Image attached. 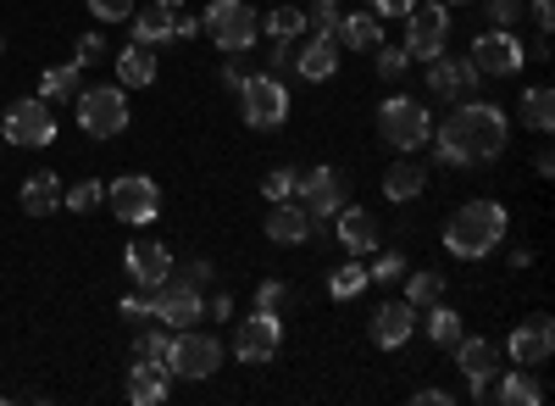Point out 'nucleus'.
Instances as JSON below:
<instances>
[{"instance_id": "obj_4", "label": "nucleus", "mask_w": 555, "mask_h": 406, "mask_svg": "<svg viewBox=\"0 0 555 406\" xmlns=\"http://www.w3.org/2000/svg\"><path fill=\"white\" fill-rule=\"evenodd\" d=\"M201 28H206V34L222 45L228 56H240V51H250V45H256L261 17H256L250 0H211V12L201 17Z\"/></svg>"}, {"instance_id": "obj_11", "label": "nucleus", "mask_w": 555, "mask_h": 406, "mask_svg": "<svg viewBox=\"0 0 555 406\" xmlns=\"http://www.w3.org/2000/svg\"><path fill=\"white\" fill-rule=\"evenodd\" d=\"M405 17H411V28H405V56L434 62L444 45H450V12H444V7H411Z\"/></svg>"}, {"instance_id": "obj_31", "label": "nucleus", "mask_w": 555, "mask_h": 406, "mask_svg": "<svg viewBox=\"0 0 555 406\" xmlns=\"http://www.w3.org/2000/svg\"><path fill=\"white\" fill-rule=\"evenodd\" d=\"M133 356H145V363H162L167 373H172V340H167V323H145V329H139L133 334Z\"/></svg>"}, {"instance_id": "obj_49", "label": "nucleus", "mask_w": 555, "mask_h": 406, "mask_svg": "<svg viewBox=\"0 0 555 406\" xmlns=\"http://www.w3.org/2000/svg\"><path fill=\"white\" fill-rule=\"evenodd\" d=\"M416 7V0H366V12H373V17H405Z\"/></svg>"}, {"instance_id": "obj_51", "label": "nucleus", "mask_w": 555, "mask_h": 406, "mask_svg": "<svg viewBox=\"0 0 555 406\" xmlns=\"http://www.w3.org/2000/svg\"><path fill=\"white\" fill-rule=\"evenodd\" d=\"M195 34H201L195 17H172V39H195Z\"/></svg>"}, {"instance_id": "obj_7", "label": "nucleus", "mask_w": 555, "mask_h": 406, "mask_svg": "<svg viewBox=\"0 0 555 406\" xmlns=\"http://www.w3.org/2000/svg\"><path fill=\"white\" fill-rule=\"evenodd\" d=\"M240 112L250 128H278L289 117V84L278 78H245L240 84Z\"/></svg>"}, {"instance_id": "obj_42", "label": "nucleus", "mask_w": 555, "mask_h": 406, "mask_svg": "<svg viewBox=\"0 0 555 406\" xmlns=\"http://www.w3.org/2000/svg\"><path fill=\"white\" fill-rule=\"evenodd\" d=\"M339 17H345L339 0H311V12H306V23H317V34H334Z\"/></svg>"}, {"instance_id": "obj_55", "label": "nucleus", "mask_w": 555, "mask_h": 406, "mask_svg": "<svg viewBox=\"0 0 555 406\" xmlns=\"http://www.w3.org/2000/svg\"><path fill=\"white\" fill-rule=\"evenodd\" d=\"M555 167V151H533V173H550Z\"/></svg>"}, {"instance_id": "obj_13", "label": "nucleus", "mask_w": 555, "mask_h": 406, "mask_svg": "<svg viewBox=\"0 0 555 406\" xmlns=\"http://www.w3.org/2000/svg\"><path fill=\"white\" fill-rule=\"evenodd\" d=\"M278 340H284V323H278V312H256V318H245L240 323V334H234V356L240 363H272L278 356Z\"/></svg>"}, {"instance_id": "obj_10", "label": "nucleus", "mask_w": 555, "mask_h": 406, "mask_svg": "<svg viewBox=\"0 0 555 406\" xmlns=\"http://www.w3.org/2000/svg\"><path fill=\"white\" fill-rule=\"evenodd\" d=\"M7 134L12 145H51L56 140V112H51V101H12V112H7Z\"/></svg>"}, {"instance_id": "obj_48", "label": "nucleus", "mask_w": 555, "mask_h": 406, "mask_svg": "<svg viewBox=\"0 0 555 406\" xmlns=\"http://www.w3.org/2000/svg\"><path fill=\"white\" fill-rule=\"evenodd\" d=\"M483 7H489V17L505 28V23H517L522 17V0H483Z\"/></svg>"}, {"instance_id": "obj_38", "label": "nucleus", "mask_w": 555, "mask_h": 406, "mask_svg": "<svg viewBox=\"0 0 555 406\" xmlns=\"http://www.w3.org/2000/svg\"><path fill=\"white\" fill-rule=\"evenodd\" d=\"M261 28H267L272 39H300V28H306V12H295V7H278L272 17H261Z\"/></svg>"}, {"instance_id": "obj_33", "label": "nucleus", "mask_w": 555, "mask_h": 406, "mask_svg": "<svg viewBox=\"0 0 555 406\" xmlns=\"http://www.w3.org/2000/svg\"><path fill=\"white\" fill-rule=\"evenodd\" d=\"M423 334L434 340V345H455L461 340V312H450V306H428V323H423Z\"/></svg>"}, {"instance_id": "obj_28", "label": "nucleus", "mask_w": 555, "mask_h": 406, "mask_svg": "<svg viewBox=\"0 0 555 406\" xmlns=\"http://www.w3.org/2000/svg\"><path fill=\"white\" fill-rule=\"evenodd\" d=\"M117 78H122V89L156 84V56H151V45H128V51L117 56Z\"/></svg>"}, {"instance_id": "obj_14", "label": "nucleus", "mask_w": 555, "mask_h": 406, "mask_svg": "<svg viewBox=\"0 0 555 406\" xmlns=\"http://www.w3.org/2000/svg\"><path fill=\"white\" fill-rule=\"evenodd\" d=\"M222 363V345L211 334H178L172 340V379H211Z\"/></svg>"}, {"instance_id": "obj_30", "label": "nucleus", "mask_w": 555, "mask_h": 406, "mask_svg": "<svg viewBox=\"0 0 555 406\" xmlns=\"http://www.w3.org/2000/svg\"><path fill=\"white\" fill-rule=\"evenodd\" d=\"M172 17H178V7H145L133 17V45H162V39H172Z\"/></svg>"}, {"instance_id": "obj_50", "label": "nucleus", "mask_w": 555, "mask_h": 406, "mask_svg": "<svg viewBox=\"0 0 555 406\" xmlns=\"http://www.w3.org/2000/svg\"><path fill=\"white\" fill-rule=\"evenodd\" d=\"M528 12H533V23H539L544 34L555 28V0H533V7H528Z\"/></svg>"}, {"instance_id": "obj_5", "label": "nucleus", "mask_w": 555, "mask_h": 406, "mask_svg": "<svg viewBox=\"0 0 555 406\" xmlns=\"http://www.w3.org/2000/svg\"><path fill=\"white\" fill-rule=\"evenodd\" d=\"M78 128L95 140H117L128 128V96L122 84H101V89H78Z\"/></svg>"}, {"instance_id": "obj_54", "label": "nucleus", "mask_w": 555, "mask_h": 406, "mask_svg": "<svg viewBox=\"0 0 555 406\" xmlns=\"http://www.w3.org/2000/svg\"><path fill=\"white\" fill-rule=\"evenodd\" d=\"M211 318H234V301H228V295H222V290H217V295H211Z\"/></svg>"}, {"instance_id": "obj_41", "label": "nucleus", "mask_w": 555, "mask_h": 406, "mask_svg": "<svg viewBox=\"0 0 555 406\" xmlns=\"http://www.w3.org/2000/svg\"><path fill=\"white\" fill-rule=\"evenodd\" d=\"M405 67H411V56H405V45H378V78H405Z\"/></svg>"}, {"instance_id": "obj_20", "label": "nucleus", "mask_w": 555, "mask_h": 406, "mask_svg": "<svg viewBox=\"0 0 555 406\" xmlns=\"http://www.w3.org/2000/svg\"><path fill=\"white\" fill-rule=\"evenodd\" d=\"M473 84H478V67H473V62H461V56H450V51H439V56L428 62V89H434V96H444V101L467 96Z\"/></svg>"}, {"instance_id": "obj_45", "label": "nucleus", "mask_w": 555, "mask_h": 406, "mask_svg": "<svg viewBox=\"0 0 555 406\" xmlns=\"http://www.w3.org/2000/svg\"><path fill=\"white\" fill-rule=\"evenodd\" d=\"M284 301H289V284L284 279H267L256 290V312H284Z\"/></svg>"}, {"instance_id": "obj_39", "label": "nucleus", "mask_w": 555, "mask_h": 406, "mask_svg": "<svg viewBox=\"0 0 555 406\" xmlns=\"http://www.w3.org/2000/svg\"><path fill=\"white\" fill-rule=\"evenodd\" d=\"M101 201H106V185H95V178H83V185L62 190V206H73V212H95Z\"/></svg>"}, {"instance_id": "obj_24", "label": "nucleus", "mask_w": 555, "mask_h": 406, "mask_svg": "<svg viewBox=\"0 0 555 406\" xmlns=\"http://www.w3.org/2000/svg\"><path fill=\"white\" fill-rule=\"evenodd\" d=\"M334 39H345V51H378V45H384V17H373V12H345L339 28H334Z\"/></svg>"}, {"instance_id": "obj_17", "label": "nucleus", "mask_w": 555, "mask_h": 406, "mask_svg": "<svg viewBox=\"0 0 555 406\" xmlns=\"http://www.w3.org/2000/svg\"><path fill=\"white\" fill-rule=\"evenodd\" d=\"M411 334H416V306H411V301H384V306L373 312V345L400 351Z\"/></svg>"}, {"instance_id": "obj_22", "label": "nucleus", "mask_w": 555, "mask_h": 406, "mask_svg": "<svg viewBox=\"0 0 555 406\" xmlns=\"http://www.w3.org/2000/svg\"><path fill=\"white\" fill-rule=\"evenodd\" d=\"M128 401L133 406L167 401V368L162 363H145V356H133V368H128Z\"/></svg>"}, {"instance_id": "obj_19", "label": "nucleus", "mask_w": 555, "mask_h": 406, "mask_svg": "<svg viewBox=\"0 0 555 406\" xmlns=\"http://www.w3.org/2000/svg\"><path fill=\"white\" fill-rule=\"evenodd\" d=\"M334 234L350 256H366V251H378V217L373 212H361V206H339L334 212Z\"/></svg>"}, {"instance_id": "obj_36", "label": "nucleus", "mask_w": 555, "mask_h": 406, "mask_svg": "<svg viewBox=\"0 0 555 406\" xmlns=\"http://www.w3.org/2000/svg\"><path fill=\"white\" fill-rule=\"evenodd\" d=\"M162 284H178V290H206V284H211V262H172Z\"/></svg>"}, {"instance_id": "obj_12", "label": "nucleus", "mask_w": 555, "mask_h": 406, "mask_svg": "<svg viewBox=\"0 0 555 406\" xmlns=\"http://www.w3.org/2000/svg\"><path fill=\"white\" fill-rule=\"evenodd\" d=\"M505 351L517 356V368L550 363V351H555V318H550V312H533V318H522V323L512 329V340H505Z\"/></svg>"}, {"instance_id": "obj_56", "label": "nucleus", "mask_w": 555, "mask_h": 406, "mask_svg": "<svg viewBox=\"0 0 555 406\" xmlns=\"http://www.w3.org/2000/svg\"><path fill=\"white\" fill-rule=\"evenodd\" d=\"M162 7H183V0H162Z\"/></svg>"}, {"instance_id": "obj_6", "label": "nucleus", "mask_w": 555, "mask_h": 406, "mask_svg": "<svg viewBox=\"0 0 555 406\" xmlns=\"http://www.w3.org/2000/svg\"><path fill=\"white\" fill-rule=\"evenodd\" d=\"M106 201H112V212L122 223H133V229H145V223L162 212V190L145 173H128V178H117V185H106Z\"/></svg>"}, {"instance_id": "obj_40", "label": "nucleus", "mask_w": 555, "mask_h": 406, "mask_svg": "<svg viewBox=\"0 0 555 406\" xmlns=\"http://www.w3.org/2000/svg\"><path fill=\"white\" fill-rule=\"evenodd\" d=\"M295 185H300V173H295V167H272V173H267V185H261V195H267V201H289Z\"/></svg>"}, {"instance_id": "obj_35", "label": "nucleus", "mask_w": 555, "mask_h": 406, "mask_svg": "<svg viewBox=\"0 0 555 406\" xmlns=\"http://www.w3.org/2000/svg\"><path fill=\"white\" fill-rule=\"evenodd\" d=\"M366 290V267L361 262H345V267H334V274H328V295L334 301H356Z\"/></svg>"}, {"instance_id": "obj_27", "label": "nucleus", "mask_w": 555, "mask_h": 406, "mask_svg": "<svg viewBox=\"0 0 555 406\" xmlns=\"http://www.w3.org/2000/svg\"><path fill=\"white\" fill-rule=\"evenodd\" d=\"M62 206V178L56 173H34L28 185H23V212L28 217H44V212H56Z\"/></svg>"}, {"instance_id": "obj_34", "label": "nucleus", "mask_w": 555, "mask_h": 406, "mask_svg": "<svg viewBox=\"0 0 555 406\" xmlns=\"http://www.w3.org/2000/svg\"><path fill=\"white\" fill-rule=\"evenodd\" d=\"M267 67H272L267 78H278V84L300 78V39H272V62Z\"/></svg>"}, {"instance_id": "obj_37", "label": "nucleus", "mask_w": 555, "mask_h": 406, "mask_svg": "<svg viewBox=\"0 0 555 406\" xmlns=\"http://www.w3.org/2000/svg\"><path fill=\"white\" fill-rule=\"evenodd\" d=\"M444 295V279L439 274H405V301L411 306H434Z\"/></svg>"}, {"instance_id": "obj_44", "label": "nucleus", "mask_w": 555, "mask_h": 406, "mask_svg": "<svg viewBox=\"0 0 555 406\" xmlns=\"http://www.w3.org/2000/svg\"><path fill=\"white\" fill-rule=\"evenodd\" d=\"M366 279H378V284H395V279H405V256L400 251H384L378 262H373V274Z\"/></svg>"}, {"instance_id": "obj_52", "label": "nucleus", "mask_w": 555, "mask_h": 406, "mask_svg": "<svg viewBox=\"0 0 555 406\" xmlns=\"http://www.w3.org/2000/svg\"><path fill=\"white\" fill-rule=\"evenodd\" d=\"M245 78H250V73H245V67H240V62H228V67H222V84H228V89H240V84H245Z\"/></svg>"}, {"instance_id": "obj_21", "label": "nucleus", "mask_w": 555, "mask_h": 406, "mask_svg": "<svg viewBox=\"0 0 555 406\" xmlns=\"http://www.w3.org/2000/svg\"><path fill=\"white\" fill-rule=\"evenodd\" d=\"M267 240H272V245H306V240H311V217L300 212V201H272V212H267Z\"/></svg>"}, {"instance_id": "obj_8", "label": "nucleus", "mask_w": 555, "mask_h": 406, "mask_svg": "<svg viewBox=\"0 0 555 406\" xmlns=\"http://www.w3.org/2000/svg\"><path fill=\"white\" fill-rule=\"evenodd\" d=\"M295 195H300V212L311 217V229H317L322 217H334V212L350 201V185H345V173L317 167V173H306L300 185H295Z\"/></svg>"}, {"instance_id": "obj_18", "label": "nucleus", "mask_w": 555, "mask_h": 406, "mask_svg": "<svg viewBox=\"0 0 555 406\" xmlns=\"http://www.w3.org/2000/svg\"><path fill=\"white\" fill-rule=\"evenodd\" d=\"M167 267H172V256H167L162 240H133L128 245V279H133V290H156L167 279Z\"/></svg>"}, {"instance_id": "obj_9", "label": "nucleus", "mask_w": 555, "mask_h": 406, "mask_svg": "<svg viewBox=\"0 0 555 406\" xmlns=\"http://www.w3.org/2000/svg\"><path fill=\"white\" fill-rule=\"evenodd\" d=\"M467 62L478 67V78H512L528 62V51H522V39H512L505 28H489V34L473 39V56Z\"/></svg>"}, {"instance_id": "obj_47", "label": "nucleus", "mask_w": 555, "mask_h": 406, "mask_svg": "<svg viewBox=\"0 0 555 406\" xmlns=\"http://www.w3.org/2000/svg\"><path fill=\"white\" fill-rule=\"evenodd\" d=\"M101 56H106V39H101V34H83V39H78V56H73V62H78V67H89V62H101Z\"/></svg>"}, {"instance_id": "obj_2", "label": "nucleus", "mask_w": 555, "mask_h": 406, "mask_svg": "<svg viewBox=\"0 0 555 406\" xmlns=\"http://www.w3.org/2000/svg\"><path fill=\"white\" fill-rule=\"evenodd\" d=\"M500 240H505V206L500 201H467V206H455L450 223H444V251L461 256V262L489 256Z\"/></svg>"}, {"instance_id": "obj_15", "label": "nucleus", "mask_w": 555, "mask_h": 406, "mask_svg": "<svg viewBox=\"0 0 555 406\" xmlns=\"http://www.w3.org/2000/svg\"><path fill=\"white\" fill-rule=\"evenodd\" d=\"M201 312H206L201 290H178V284H156L151 290V318L167 323V329H195Z\"/></svg>"}, {"instance_id": "obj_29", "label": "nucleus", "mask_w": 555, "mask_h": 406, "mask_svg": "<svg viewBox=\"0 0 555 406\" xmlns=\"http://www.w3.org/2000/svg\"><path fill=\"white\" fill-rule=\"evenodd\" d=\"M78 62H67V67H44V78H39V101H51V106H67V101H78Z\"/></svg>"}, {"instance_id": "obj_25", "label": "nucleus", "mask_w": 555, "mask_h": 406, "mask_svg": "<svg viewBox=\"0 0 555 406\" xmlns=\"http://www.w3.org/2000/svg\"><path fill=\"white\" fill-rule=\"evenodd\" d=\"M423 190H428V167H423V162H411V156L395 162V167L384 173V195H389V201H416Z\"/></svg>"}, {"instance_id": "obj_3", "label": "nucleus", "mask_w": 555, "mask_h": 406, "mask_svg": "<svg viewBox=\"0 0 555 406\" xmlns=\"http://www.w3.org/2000/svg\"><path fill=\"white\" fill-rule=\"evenodd\" d=\"M378 134L395 145V151H423L434 140V117L423 112V101H411V96H389L378 106Z\"/></svg>"}, {"instance_id": "obj_32", "label": "nucleus", "mask_w": 555, "mask_h": 406, "mask_svg": "<svg viewBox=\"0 0 555 406\" xmlns=\"http://www.w3.org/2000/svg\"><path fill=\"white\" fill-rule=\"evenodd\" d=\"M522 123H528V128H539V134H550V128H555V96H550L544 84H533L528 96H522Z\"/></svg>"}, {"instance_id": "obj_43", "label": "nucleus", "mask_w": 555, "mask_h": 406, "mask_svg": "<svg viewBox=\"0 0 555 406\" xmlns=\"http://www.w3.org/2000/svg\"><path fill=\"white\" fill-rule=\"evenodd\" d=\"M122 323H128V329H145V323H151V290L122 295Z\"/></svg>"}, {"instance_id": "obj_53", "label": "nucleus", "mask_w": 555, "mask_h": 406, "mask_svg": "<svg viewBox=\"0 0 555 406\" xmlns=\"http://www.w3.org/2000/svg\"><path fill=\"white\" fill-rule=\"evenodd\" d=\"M416 406H450L444 390H416Z\"/></svg>"}, {"instance_id": "obj_16", "label": "nucleus", "mask_w": 555, "mask_h": 406, "mask_svg": "<svg viewBox=\"0 0 555 406\" xmlns=\"http://www.w3.org/2000/svg\"><path fill=\"white\" fill-rule=\"evenodd\" d=\"M455 363H461V373H467V384H473V395H489V384H494V373H500V351L489 345V340H467V334H461L455 345Z\"/></svg>"}, {"instance_id": "obj_1", "label": "nucleus", "mask_w": 555, "mask_h": 406, "mask_svg": "<svg viewBox=\"0 0 555 406\" xmlns=\"http://www.w3.org/2000/svg\"><path fill=\"white\" fill-rule=\"evenodd\" d=\"M512 145V123L494 101H461L444 123H439V162L444 167H473V162H494Z\"/></svg>"}, {"instance_id": "obj_23", "label": "nucleus", "mask_w": 555, "mask_h": 406, "mask_svg": "<svg viewBox=\"0 0 555 406\" xmlns=\"http://www.w3.org/2000/svg\"><path fill=\"white\" fill-rule=\"evenodd\" d=\"M334 67H339V39H334V34H317V39L300 45V78H306V84L334 78Z\"/></svg>"}, {"instance_id": "obj_46", "label": "nucleus", "mask_w": 555, "mask_h": 406, "mask_svg": "<svg viewBox=\"0 0 555 406\" xmlns=\"http://www.w3.org/2000/svg\"><path fill=\"white\" fill-rule=\"evenodd\" d=\"M89 12H95L101 23H128L133 17V0H89Z\"/></svg>"}, {"instance_id": "obj_26", "label": "nucleus", "mask_w": 555, "mask_h": 406, "mask_svg": "<svg viewBox=\"0 0 555 406\" xmlns=\"http://www.w3.org/2000/svg\"><path fill=\"white\" fill-rule=\"evenodd\" d=\"M489 395L505 401V406H539V401H544V384L528 379V368H522V373H494Z\"/></svg>"}]
</instances>
